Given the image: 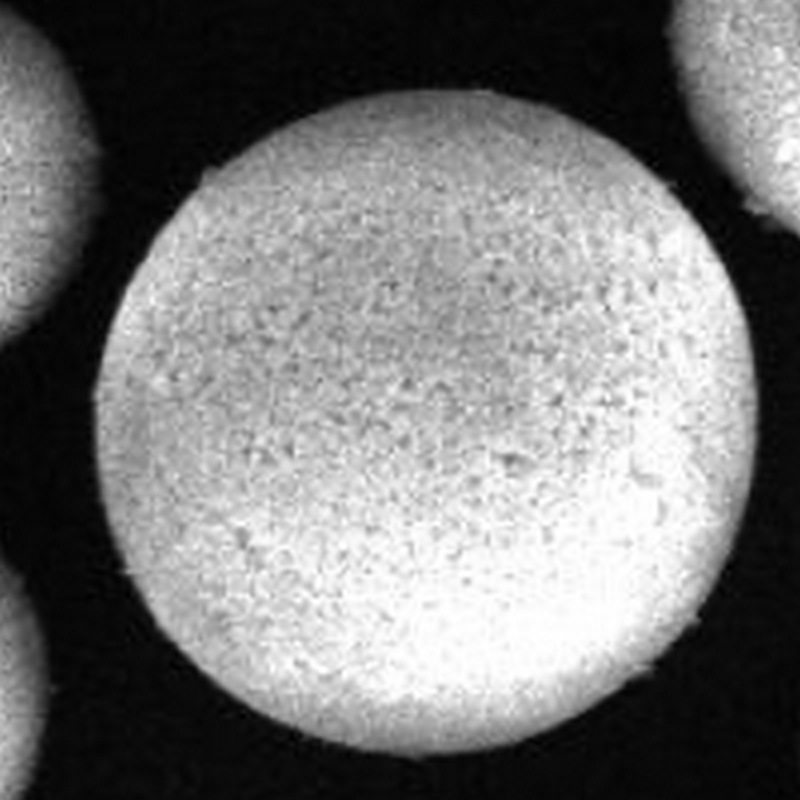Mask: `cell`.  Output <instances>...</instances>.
I'll use <instances>...</instances> for the list:
<instances>
[{
    "label": "cell",
    "mask_w": 800,
    "mask_h": 800,
    "mask_svg": "<svg viewBox=\"0 0 800 800\" xmlns=\"http://www.w3.org/2000/svg\"><path fill=\"white\" fill-rule=\"evenodd\" d=\"M800 2L679 1L669 34L694 126L749 201L791 231L800 210Z\"/></svg>",
    "instance_id": "obj_1"
},
{
    "label": "cell",
    "mask_w": 800,
    "mask_h": 800,
    "mask_svg": "<svg viewBox=\"0 0 800 800\" xmlns=\"http://www.w3.org/2000/svg\"><path fill=\"white\" fill-rule=\"evenodd\" d=\"M57 50L25 21L1 30V249L31 268L74 259L94 208L99 150Z\"/></svg>",
    "instance_id": "obj_2"
},
{
    "label": "cell",
    "mask_w": 800,
    "mask_h": 800,
    "mask_svg": "<svg viewBox=\"0 0 800 800\" xmlns=\"http://www.w3.org/2000/svg\"><path fill=\"white\" fill-rule=\"evenodd\" d=\"M17 595L8 597L7 612V640H8V677L15 680V684L8 682L7 688H15V692H8V716L6 718V734L2 735L4 750L3 762L8 764L3 767L8 772L3 778L8 780L7 791L18 792L23 788L30 772L31 762L34 758L39 728L41 727V714L43 705V684L41 671V656L39 642L35 631L34 622L26 607Z\"/></svg>",
    "instance_id": "obj_3"
}]
</instances>
